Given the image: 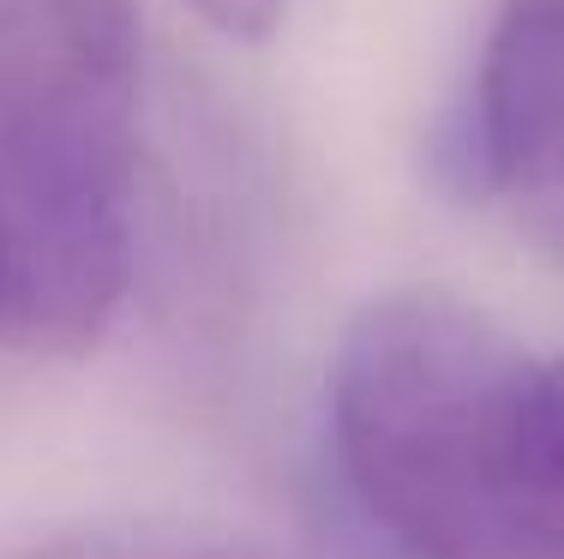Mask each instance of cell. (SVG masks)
I'll list each match as a JSON object with an SVG mask.
<instances>
[{"label":"cell","mask_w":564,"mask_h":559,"mask_svg":"<svg viewBox=\"0 0 564 559\" xmlns=\"http://www.w3.org/2000/svg\"><path fill=\"white\" fill-rule=\"evenodd\" d=\"M139 7L0 0V337L97 343L127 289Z\"/></svg>","instance_id":"2"},{"label":"cell","mask_w":564,"mask_h":559,"mask_svg":"<svg viewBox=\"0 0 564 559\" xmlns=\"http://www.w3.org/2000/svg\"><path fill=\"white\" fill-rule=\"evenodd\" d=\"M463 175L564 259V0H505L463 121Z\"/></svg>","instance_id":"3"},{"label":"cell","mask_w":564,"mask_h":559,"mask_svg":"<svg viewBox=\"0 0 564 559\" xmlns=\"http://www.w3.org/2000/svg\"><path fill=\"white\" fill-rule=\"evenodd\" d=\"M330 451L409 559H564V362L445 289L355 313L330 362Z\"/></svg>","instance_id":"1"},{"label":"cell","mask_w":564,"mask_h":559,"mask_svg":"<svg viewBox=\"0 0 564 559\" xmlns=\"http://www.w3.org/2000/svg\"><path fill=\"white\" fill-rule=\"evenodd\" d=\"M19 559H271V553L240 548V541H228V536H205V529L102 524V529H66V536H48Z\"/></svg>","instance_id":"4"},{"label":"cell","mask_w":564,"mask_h":559,"mask_svg":"<svg viewBox=\"0 0 564 559\" xmlns=\"http://www.w3.org/2000/svg\"><path fill=\"white\" fill-rule=\"evenodd\" d=\"M186 7H193L205 24H217L223 36L259 43V36H271V24H276L282 0H186Z\"/></svg>","instance_id":"5"}]
</instances>
